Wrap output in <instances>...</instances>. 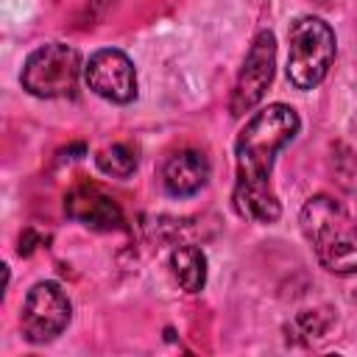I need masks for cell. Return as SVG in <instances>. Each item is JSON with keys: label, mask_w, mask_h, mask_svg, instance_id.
Listing matches in <instances>:
<instances>
[{"label": "cell", "mask_w": 357, "mask_h": 357, "mask_svg": "<svg viewBox=\"0 0 357 357\" xmlns=\"http://www.w3.org/2000/svg\"><path fill=\"white\" fill-rule=\"evenodd\" d=\"M301 128V120L287 103H268L254 112L237 134V181L231 204L240 218L257 223H276L282 215L279 198L271 187V173L276 153L287 148Z\"/></svg>", "instance_id": "6da1fadb"}, {"label": "cell", "mask_w": 357, "mask_h": 357, "mask_svg": "<svg viewBox=\"0 0 357 357\" xmlns=\"http://www.w3.org/2000/svg\"><path fill=\"white\" fill-rule=\"evenodd\" d=\"M335 61V31L321 17H298L287 31V81L315 89Z\"/></svg>", "instance_id": "7a4b0ae2"}, {"label": "cell", "mask_w": 357, "mask_h": 357, "mask_svg": "<svg viewBox=\"0 0 357 357\" xmlns=\"http://www.w3.org/2000/svg\"><path fill=\"white\" fill-rule=\"evenodd\" d=\"M81 53L61 42H47L28 53L22 64V89L33 98H67L78 86Z\"/></svg>", "instance_id": "3957f363"}, {"label": "cell", "mask_w": 357, "mask_h": 357, "mask_svg": "<svg viewBox=\"0 0 357 357\" xmlns=\"http://www.w3.org/2000/svg\"><path fill=\"white\" fill-rule=\"evenodd\" d=\"M73 315V304L59 282H36L25 301H22V315L20 326L28 343H47L59 337Z\"/></svg>", "instance_id": "277c9868"}, {"label": "cell", "mask_w": 357, "mask_h": 357, "mask_svg": "<svg viewBox=\"0 0 357 357\" xmlns=\"http://www.w3.org/2000/svg\"><path fill=\"white\" fill-rule=\"evenodd\" d=\"M273 70H276V39L271 31H259L245 53V61L237 73V81L229 98L231 117H243L265 98V89L273 81Z\"/></svg>", "instance_id": "5b68a950"}, {"label": "cell", "mask_w": 357, "mask_h": 357, "mask_svg": "<svg viewBox=\"0 0 357 357\" xmlns=\"http://www.w3.org/2000/svg\"><path fill=\"white\" fill-rule=\"evenodd\" d=\"M86 86L112 103H131L137 98V70L134 61L117 47H100L84 64Z\"/></svg>", "instance_id": "8992f818"}, {"label": "cell", "mask_w": 357, "mask_h": 357, "mask_svg": "<svg viewBox=\"0 0 357 357\" xmlns=\"http://www.w3.org/2000/svg\"><path fill=\"white\" fill-rule=\"evenodd\" d=\"M64 212L67 218L95 229V231H112L123 226V209L112 195H106L95 184H75L64 195Z\"/></svg>", "instance_id": "52a82bcc"}, {"label": "cell", "mask_w": 357, "mask_h": 357, "mask_svg": "<svg viewBox=\"0 0 357 357\" xmlns=\"http://www.w3.org/2000/svg\"><path fill=\"white\" fill-rule=\"evenodd\" d=\"M298 223H301V231L307 237V243L318 251L321 245L343 237L346 231L354 229L349 212L343 209V204H337L332 195H312L304 206H301V215H298Z\"/></svg>", "instance_id": "ba28073f"}, {"label": "cell", "mask_w": 357, "mask_h": 357, "mask_svg": "<svg viewBox=\"0 0 357 357\" xmlns=\"http://www.w3.org/2000/svg\"><path fill=\"white\" fill-rule=\"evenodd\" d=\"M209 170H212L209 159L201 151L195 148L176 151L162 165V187L173 198H190L209 181Z\"/></svg>", "instance_id": "9c48e42d"}, {"label": "cell", "mask_w": 357, "mask_h": 357, "mask_svg": "<svg viewBox=\"0 0 357 357\" xmlns=\"http://www.w3.org/2000/svg\"><path fill=\"white\" fill-rule=\"evenodd\" d=\"M170 271L187 293H198L206 284V257L198 245H178L170 254Z\"/></svg>", "instance_id": "30bf717a"}, {"label": "cell", "mask_w": 357, "mask_h": 357, "mask_svg": "<svg viewBox=\"0 0 357 357\" xmlns=\"http://www.w3.org/2000/svg\"><path fill=\"white\" fill-rule=\"evenodd\" d=\"M95 165L100 167V173L114 176V178H128L137 170V151L126 142H117L112 148H103L95 156Z\"/></svg>", "instance_id": "8fae6325"}, {"label": "cell", "mask_w": 357, "mask_h": 357, "mask_svg": "<svg viewBox=\"0 0 357 357\" xmlns=\"http://www.w3.org/2000/svg\"><path fill=\"white\" fill-rule=\"evenodd\" d=\"M326 329V321H321V312H301L287 332H298V335H321Z\"/></svg>", "instance_id": "7c38bea8"}, {"label": "cell", "mask_w": 357, "mask_h": 357, "mask_svg": "<svg viewBox=\"0 0 357 357\" xmlns=\"http://www.w3.org/2000/svg\"><path fill=\"white\" fill-rule=\"evenodd\" d=\"M36 243H39L36 231H33V229H25V231H22V237H20V254H22V257H28V254L36 248Z\"/></svg>", "instance_id": "4fadbf2b"}]
</instances>
